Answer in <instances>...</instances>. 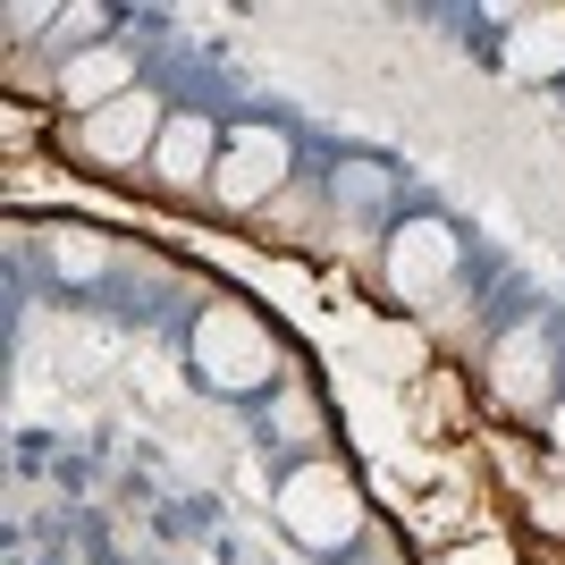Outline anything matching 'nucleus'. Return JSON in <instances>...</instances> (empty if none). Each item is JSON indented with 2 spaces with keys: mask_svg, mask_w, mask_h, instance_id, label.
Returning a JSON list of instances; mask_svg holds the SVG:
<instances>
[{
  "mask_svg": "<svg viewBox=\"0 0 565 565\" xmlns=\"http://www.w3.org/2000/svg\"><path fill=\"white\" fill-rule=\"evenodd\" d=\"M127 76H136V60H127L118 43H102V51H85V60H68V76H60V94H68V102H76L85 118H94V110H110V102H127V94H136Z\"/></svg>",
  "mask_w": 565,
  "mask_h": 565,
  "instance_id": "7",
  "label": "nucleus"
},
{
  "mask_svg": "<svg viewBox=\"0 0 565 565\" xmlns=\"http://www.w3.org/2000/svg\"><path fill=\"white\" fill-rule=\"evenodd\" d=\"M548 439H557V448H565V397H557V414H548Z\"/></svg>",
  "mask_w": 565,
  "mask_h": 565,
  "instance_id": "12",
  "label": "nucleus"
},
{
  "mask_svg": "<svg viewBox=\"0 0 565 565\" xmlns=\"http://www.w3.org/2000/svg\"><path fill=\"white\" fill-rule=\"evenodd\" d=\"M161 102L152 94H127V102H110V110H94L85 118V152H94V161H136V152H152V143H161Z\"/></svg>",
  "mask_w": 565,
  "mask_h": 565,
  "instance_id": "5",
  "label": "nucleus"
},
{
  "mask_svg": "<svg viewBox=\"0 0 565 565\" xmlns=\"http://www.w3.org/2000/svg\"><path fill=\"white\" fill-rule=\"evenodd\" d=\"M548 380V330L541 321H523L507 347H498V388H507V405H532Z\"/></svg>",
  "mask_w": 565,
  "mask_h": 565,
  "instance_id": "8",
  "label": "nucleus"
},
{
  "mask_svg": "<svg viewBox=\"0 0 565 565\" xmlns=\"http://www.w3.org/2000/svg\"><path fill=\"white\" fill-rule=\"evenodd\" d=\"M565 68V18H532L507 34V76H548Z\"/></svg>",
  "mask_w": 565,
  "mask_h": 565,
  "instance_id": "9",
  "label": "nucleus"
},
{
  "mask_svg": "<svg viewBox=\"0 0 565 565\" xmlns=\"http://www.w3.org/2000/svg\"><path fill=\"white\" fill-rule=\"evenodd\" d=\"M194 372L212 380V388H228V397H245V388H270L279 347H270V330L245 305H212L194 321Z\"/></svg>",
  "mask_w": 565,
  "mask_h": 565,
  "instance_id": "1",
  "label": "nucleus"
},
{
  "mask_svg": "<svg viewBox=\"0 0 565 565\" xmlns=\"http://www.w3.org/2000/svg\"><path fill=\"white\" fill-rule=\"evenodd\" d=\"M287 178V136L279 127H236L228 143H220V169H212V186L228 212H254L262 194H279Z\"/></svg>",
  "mask_w": 565,
  "mask_h": 565,
  "instance_id": "3",
  "label": "nucleus"
},
{
  "mask_svg": "<svg viewBox=\"0 0 565 565\" xmlns=\"http://www.w3.org/2000/svg\"><path fill=\"white\" fill-rule=\"evenodd\" d=\"M279 515L287 532L305 548H347L354 532H363V507H354V481L330 465H305V472H287L279 481Z\"/></svg>",
  "mask_w": 565,
  "mask_h": 565,
  "instance_id": "2",
  "label": "nucleus"
},
{
  "mask_svg": "<svg viewBox=\"0 0 565 565\" xmlns=\"http://www.w3.org/2000/svg\"><path fill=\"white\" fill-rule=\"evenodd\" d=\"M212 169H220V136L203 118H169L161 143H152V178H161V186H203Z\"/></svg>",
  "mask_w": 565,
  "mask_h": 565,
  "instance_id": "6",
  "label": "nucleus"
},
{
  "mask_svg": "<svg viewBox=\"0 0 565 565\" xmlns=\"http://www.w3.org/2000/svg\"><path fill=\"white\" fill-rule=\"evenodd\" d=\"M51 262H60L68 279H94V270H102V245H94V236H51Z\"/></svg>",
  "mask_w": 565,
  "mask_h": 565,
  "instance_id": "10",
  "label": "nucleus"
},
{
  "mask_svg": "<svg viewBox=\"0 0 565 565\" xmlns=\"http://www.w3.org/2000/svg\"><path fill=\"white\" fill-rule=\"evenodd\" d=\"M448 270H456V228L448 220H405L397 245H388V287L397 296H430Z\"/></svg>",
  "mask_w": 565,
  "mask_h": 565,
  "instance_id": "4",
  "label": "nucleus"
},
{
  "mask_svg": "<svg viewBox=\"0 0 565 565\" xmlns=\"http://www.w3.org/2000/svg\"><path fill=\"white\" fill-rule=\"evenodd\" d=\"M380 186H388V178H380V169H363V161H354L347 178H338V203H347V212H363V203H380Z\"/></svg>",
  "mask_w": 565,
  "mask_h": 565,
  "instance_id": "11",
  "label": "nucleus"
}]
</instances>
